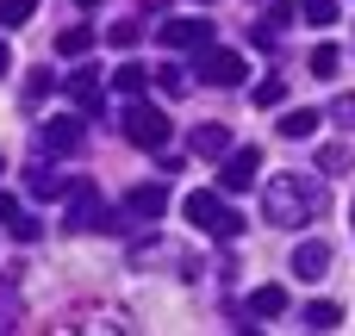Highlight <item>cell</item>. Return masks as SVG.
<instances>
[{
	"instance_id": "cell-1",
	"label": "cell",
	"mask_w": 355,
	"mask_h": 336,
	"mask_svg": "<svg viewBox=\"0 0 355 336\" xmlns=\"http://www.w3.org/2000/svg\"><path fill=\"white\" fill-rule=\"evenodd\" d=\"M262 218H268L275 231H306V224L324 218V187H318L312 175H300V168L268 175V187H262Z\"/></svg>"
},
{
	"instance_id": "cell-2",
	"label": "cell",
	"mask_w": 355,
	"mask_h": 336,
	"mask_svg": "<svg viewBox=\"0 0 355 336\" xmlns=\"http://www.w3.org/2000/svg\"><path fill=\"white\" fill-rule=\"evenodd\" d=\"M181 212H187V218H193V224H200L206 237H225V243H231V237L243 231V218H237V212H231V206H225V200H218L212 187L187 193V200H181Z\"/></svg>"
},
{
	"instance_id": "cell-3",
	"label": "cell",
	"mask_w": 355,
	"mask_h": 336,
	"mask_svg": "<svg viewBox=\"0 0 355 336\" xmlns=\"http://www.w3.org/2000/svg\"><path fill=\"white\" fill-rule=\"evenodd\" d=\"M125 137H131L137 150H168V112L150 106V100H131V106H125Z\"/></svg>"
},
{
	"instance_id": "cell-4",
	"label": "cell",
	"mask_w": 355,
	"mask_h": 336,
	"mask_svg": "<svg viewBox=\"0 0 355 336\" xmlns=\"http://www.w3.org/2000/svg\"><path fill=\"white\" fill-rule=\"evenodd\" d=\"M156 37H162V50H181V56H200L206 44H218L212 19H168V25H156Z\"/></svg>"
},
{
	"instance_id": "cell-5",
	"label": "cell",
	"mask_w": 355,
	"mask_h": 336,
	"mask_svg": "<svg viewBox=\"0 0 355 336\" xmlns=\"http://www.w3.org/2000/svg\"><path fill=\"white\" fill-rule=\"evenodd\" d=\"M243 56L237 50H218V44H206L200 50V69H193V81H206V87H243Z\"/></svg>"
},
{
	"instance_id": "cell-6",
	"label": "cell",
	"mask_w": 355,
	"mask_h": 336,
	"mask_svg": "<svg viewBox=\"0 0 355 336\" xmlns=\"http://www.w3.org/2000/svg\"><path fill=\"white\" fill-rule=\"evenodd\" d=\"M100 212H106V206H100V187H94V181H69V187H62V224H69V231H94Z\"/></svg>"
},
{
	"instance_id": "cell-7",
	"label": "cell",
	"mask_w": 355,
	"mask_h": 336,
	"mask_svg": "<svg viewBox=\"0 0 355 336\" xmlns=\"http://www.w3.org/2000/svg\"><path fill=\"white\" fill-rule=\"evenodd\" d=\"M81 150V118H44V131H37V156L44 162H62V156H75Z\"/></svg>"
},
{
	"instance_id": "cell-8",
	"label": "cell",
	"mask_w": 355,
	"mask_h": 336,
	"mask_svg": "<svg viewBox=\"0 0 355 336\" xmlns=\"http://www.w3.org/2000/svg\"><path fill=\"white\" fill-rule=\"evenodd\" d=\"M256 175H262V156H256V150H225V162H218L225 193H250V187H256Z\"/></svg>"
},
{
	"instance_id": "cell-9",
	"label": "cell",
	"mask_w": 355,
	"mask_h": 336,
	"mask_svg": "<svg viewBox=\"0 0 355 336\" xmlns=\"http://www.w3.org/2000/svg\"><path fill=\"white\" fill-rule=\"evenodd\" d=\"M125 212H131V218H162V212H168V181L131 187V193H125Z\"/></svg>"
},
{
	"instance_id": "cell-10",
	"label": "cell",
	"mask_w": 355,
	"mask_h": 336,
	"mask_svg": "<svg viewBox=\"0 0 355 336\" xmlns=\"http://www.w3.org/2000/svg\"><path fill=\"white\" fill-rule=\"evenodd\" d=\"M69 100H75V112H81V118H94V112L106 106V94H100V75H94V69L69 75Z\"/></svg>"
},
{
	"instance_id": "cell-11",
	"label": "cell",
	"mask_w": 355,
	"mask_h": 336,
	"mask_svg": "<svg viewBox=\"0 0 355 336\" xmlns=\"http://www.w3.org/2000/svg\"><path fill=\"white\" fill-rule=\"evenodd\" d=\"M293 274H300V281L331 274V243H324V237H318V243H300V249H293Z\"/></svg>"
},
{
	"instance_id": "cell-12",
	"label": "cell",
	"mask_w": 355,
	"mask_h": 336,
	"mask_svg": "<svg viewBox=\"0 0 355 336\" xmlns=\"http://www.w3.org/2000/svg\"><path fill=\"white\" fill-rule=\"evenodd\" d=\"M287 312V287H256L243 299V318H281Z\"/></svg>"
},
{
	"instance_id": "cell-13",
	"label": "cell",
	"mask_w": 355,
	"mask_h": 336,
	"mask_svg": "<svg viewBox=\"0 0 355 336\" xmlns=\"http://www.w3.org/2000/svg\"><path fill=\"white\" fill-rule=\"evenodd\" d=\"M231 150V125H193V156H225Z\"/></svg>"
},
{
	"instance_id": "cell-14",
	"label": "cell",
	"mask_w": 355,
	"mask_h": 336,
	"mask_svg": "<svg viewBox=\"0 0 355 336\" xmlns=\"http://www.w3.org/2000/svg\"><path fill=\"white\" fill-rule=\"evenodd\" d=\"M87 50H94V31H87V25H62V31H56V56L75 62V56H87Z\"/></svg>"
},
{
	"instance_id": "cell-15",
	"label": "cell",
	"mask_w": 355,
	"mask_h": 336,
	"mask_svg": "<svg viewBox=\"0 0 355 336\" xmlns=\"http://www.w3.org/2000/svg\"><path fill=\"white\" fill-rule=\"evenodd\" d=\"M150 87L156 94H168V100H181L193 81H187V69H175V62H162V69H150Z\"/></svg>"
},
{
	"instance_id": "cell-16",
	"label": "cell",
	"mask_w": 355,
	"mask_h": 336,
	"mask_svg": "<svg viewBox=\"0 0 355 336\" xmlns=\"http://www.w3.org/2000/svg\"><path fill=\"white\" fill-rule=\"evenodd\" d=\"M112 81H119V94H125V100H137V94L150 87V69H144V62H119V75H112Z\"/></svg>"
},
{
	"instance_id": "cell-17",
	"label": "cell",
	"mask_w": 355,
	"mask_h": 336,
	"mask_svg": "<svg viewBox=\"0 0 355 336\" xmlns=\"http://www.w3.org/2000/svg\"><path fill=\"white\" fill-rule=\"evenodd\" d=\"M62 187H69V181H62L50 162H37V168H31V193H37V200H62Z\"/></svg>"
},
{
	"instance_id": "cell-18",
	"label": "cell",
	"mask_w": 355,
	"mask_h": 336,
	"mask_svg": "<svg viewBox=\"0 0 355 336\" xmlns=\"http://www.w3.org/2000/svg\"><path fill=\"white\" fill-rule=\"evenodd\" d=\"M306 324H312V330H337V324H343V306H337V299H312V306H306Z\"/></svg>"
},
{
	"instance_id": "cell-19",
	"label": "cell",
	"mask_w": 355,
	"mask_h": 336,
	"mask_svg": "<svg viewBox=\"0 0 355 336\" xmlns=\"http://www.w3.org/2000/svg\"><path fill=\"white\" fill-rule=\"evenodd\" d=\"M312 131H318V112H306V106L281 112V137H312Z\"/></svg>"
},
{
	"instance_id": "cell-20",
	"label": "cell",
	"mask_w": 355,
	"mask_h": 336,
	"mask_svg": "<svg viewBox=\"0 0 355 336\" xmlns=\"http://www.w3.org/2000/svg\"><path fill=\"white\" fill-rule=\"evenodd\" d=\"M293 12H300L306 25H331V19H337V0H293Z\"/></svg>"
},
{
	"instance_id": "cell-21",
	"label": "cell",
	"mask_w": 355,
	"mask_h": 336,
	"mask_svg": "<svg viewBox=\"0 0 355 336\" xmlns=\"http://www.w3.org/2000/svg\"><path fill=\"white\" fill-rule=\"evenodd\" d=\"M349 162H355V156H349V143H324V150H318V168H324V175H343Z\"/></svg>"
},
{
	"instance_id": "cell-22",
	"label": "cell",
	"mask_w": 355,
	"mask_h": 336,
	"mask_svg": "<svg viewBox=\"0 0 355 336\" xmlns=\"http://www.w3.org/2000/svg\"><path fill=\"white\" fill-rule=\"evenodd\" d=\"M287 19H293V0H275V6H268V12H262V19H256V25H262V31H275V37H281V25H287Z\"/></svg>"
},
{
	"instance_id": "cell-23",
	"label": "cell",
	"mask_w": 355,
	"mask_h": 336,
	"mask_svg": "<svg viewBox=\"0 0 355 336\" xmlns=\"http://www.w3.org/2000/svg\"><path fill=\"white\" fill-rule=\"evenodd\" d=\"M137 37H144V25H131V19H119V25L106 31V44H112V50H131Z\"/></svg>"
},
{
	"instance_id": "cell-24",
	"label": "cell",
	"mask_w": 355,
	"mask_h": 336,
	"mask_svg": "<svg viewBox=\"0 0 355 336\" xmlns=\"http://www.w3.org/2000/svg\"><path fill=\"white\" fill-rule=\"evenodd\" d=\"M337 62H343L337 44H318V50H312V75H337Z\"/></svg>"
},
{
	"instance_id": "cell-25",
	"label": "cell",
	"mask_w": 355,
	"mask_h": 336,
	"mask_svg": "<svg viewBox=\"0 0 355 336\" xmlns=\"http://www.w3.org/2000/svg\"><path fill=\"white\" fill-rule=\"evenodd\" d=\"M37 12V0H0V25H25Z\"/></svg>"
},
{
	"instance_id": "cell-26",
	"label": "cell",
	"mask_w": 355,
	"mask_h": 336,
	"mask_svg": "<svg viewBox=\"0 0 355 336\" xmlns=\"http://www.w3.org/2000/svg\"><path fill=\"white\" fill-rule=\"evenodd\" d=\"M256 106H262V112H268V106H287V87H281V81H262V87H256Z\"/></svg>"
},
{
	"instance_id": "cell-27",
	"label": "cell",
	"mask_w": 355,
	"mask_h": 336,
	"mask_svg": "<svg viewBox=\"0 0 355 336\" xmlns=\"http://www.w3.org/2000/svg\"><path fill=\"white\" fill-rule=\"evenodd\" d=\"M331 118H337V125H355V94H337V100H331Z\"/></svg>"
},
{
	"instance_id": "cell-28",
	"label": "cell",
	"mask_w": 355,
	"mask_h": 336,
	"mask_svg": "<svg viewBox=\"0 0 355 336\" xmlns=\"http://www.w3.org/2000/svg\"><path fill=\"white\" fill-rule=\"evenodd\" d=\"M50 87H56V81H50V75H44V69H37V75H31V81H25V100H44V94H50Z\"/></svg>"
},
{
	"instance_id": "cell-29",
	"label": "cell",
	"mask_w": 355,
	"mask_h": 336,
	"mask_svg": "<svg viewBox=\"0 0 355 336\" xmlns=\"http://www.w3.org/2000/svg\"><path fill=\"white\" fill-rule=\"evenodd\" d=\"M12 237H19V243H31V237H37V218H25V212H19V218H12Z\"/></svg>"
},
{
	"instance_id": "cell-30",
	"label": "cell",
	"mask_w": 355,
	"mask_h": 336,
	"mask_svg": "<svg viewBox=\"0 0 355 336\" xmlns=\"http://www.w3.org/2000/svg\"><path fill=\"white\" fill-rule=\"evenodd\" d=\"M12 218H19V200H12V193H0V224H12Z\"/></svg>"
},
{
	"instance_id": "cell-31",
	"label": "cell",
	"mask_w": 355,
	"mask_h": 336,
	"mask_svg": "<svg viewBox=\"0 0 355 336\" xmlns=\"http://www.w3.org/2000/svg\"><path fill=\"white\" fill-rule=\"evenodd\" d=\"M6 62H12V56H6V44H0V75H6Z\"/></svg>"
},
{
	"instance_id": "cell-32",
	"label": "cell",
	"mask_w": 355,
	"mask_h": 336,
	"mask_svg": "<svg viewBox=\"0 0 355 336\" xmlns=\"http://www.w3.org/2000/svg\"><path fill=\"white\" fill-rule=\"evenodd\" d=\"M75 6H100V0H75Z\"/></svg>"
},
{
	"instance_id": "cell-33",
	"label": "cell",
	"mask_w": 355,
	"mask_h": 336,
	"mask_svg": "<svg viewBox=\"0 0 355 336\" xmlns=\"http://www.w3.org/2000/svg\"><path fill=\"white\" fill-rule=\"evenodd\" d=\"M193 6H212V0H193Z\"/></svg>"
},
{
	"instance_id": "cell-34",
	"label": "cell",
	"mask_w": 355,
	"mask_h": 336,
	"mask_svg": "<svg viewBox=\"0 0 355 336\" xmlns=\"http://www.w3.org/2000/svg\"><path fill=\"white\" fill-rule=\"evenodd\" d=\"M0 168H6V162H0Z\"/></svg>"
}]
</instances>
